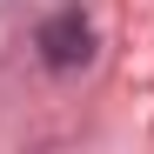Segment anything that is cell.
<instances>
[{"mask_svg":"<svg viewBox=\"0 0 154 154\" xmlns=\"http://www.w3.org/2000/svg\"><path fill=\"white\" fill-rule=\"evenodd\" d=\"M40 60L54 67V74H74V67H87L94 60V27L81 14H54L40 27Z\"/></svg>","mask_w":154,"mask_h":154,"instance_id":"cell-1","label":"cell"}]
</instances>
